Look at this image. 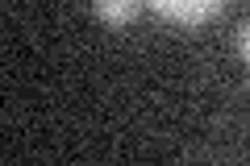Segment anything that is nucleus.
<instances>
[{"mask_svg":"<svg viewBox=\"0 0 250 166\" xmlns=\"http://www.w3.org/2000/svg\"><path fill=\"white\" fill-rule=\"evenodd\" d=\"M238 50H242V58L250 62V17L242 21V29H238Z\"/></svg>","mask_w":250,"mask_h":166,"instance_id":"7ed1b4c3","label":"nucleus"},{"mask_svg":"<svg viewBox=\"0 0 250 166\" xmlns=\"http://www.w3.org/2000/svg\"><path fill=\"white\" fill-rule=\"evenodd\" d=\"M142 4L146 0H96V17L113 29H125L142 17Z\"/></svg>","mask_w":250,"mask_h":166,"instance_id":"f03ea898","label":"nucleus"},{"mask_svg":"<svg viewBox=\"0 0 250 166\" xmlns=\"http://www.w3.org/2000/svg\"><path fill=\"white\" fill-rule=\"evenodd\" d=\"M146 4L171 25H208L225 9V0H146Z\"/></svg>","mask_w":250,"mask_h":166,"instance_id":"f257e3e1","label":"nucleus"}]
</instances>
